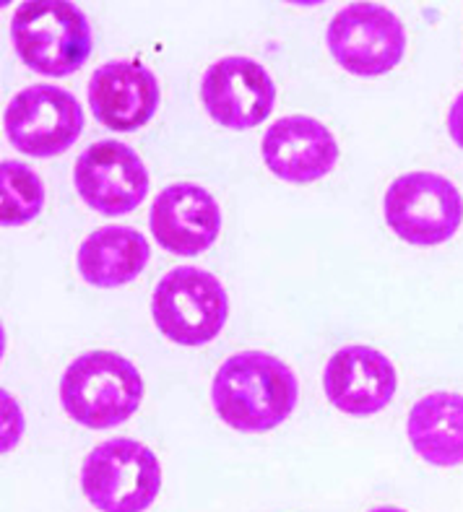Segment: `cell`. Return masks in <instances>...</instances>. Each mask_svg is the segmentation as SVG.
Returning a JSON list of instances; mask_svg holds the SVG:
<instances>
[{
	"label": "cell",
	"instance_id": "obj_1",
	"mask_svg": "<svg viewBox=\"0 0 463 512\" xmlns=\"http://www.w3.org/2000/svg\"><path fill=\"white\" fill-rule=\"evenodd\" d=\"M300 398L292 367L266 351L224 359L211 383L216 416L242 435H266L289 419Z\"/></svg>",
	"mask_w": 463,
	"mask_h": 512
},
{
	"label": "cell",
	"instance_id": "obj_2",
	"mask_svg": "<svg viewBox=\"0 0 463 512\" xmlns=\"http://www.w3.org/2000/svg\"><path fill=\"white\" fill-rule=\"evenodd\" d=\"M60 401L73 422L86 429H112L128 422L144 401L141 372L115 351H86L60 380Z\"/></svg>",
	"mask_w": 463,
	"mask_h": 512
},
{
	"label": "cell",
	"instance_id": "obj_3",
	"mask_svg": "<svg viewBox=\"0 0 463 512\" xmlns=\"http://www.w3.org/2000/svg\"><path fill=\"white\" fill-rule=\"evenodd\" d=\"M11 42L21 63L40 76H71L92 55V26L66 0H29L11 19Z\"/></svg>",
	"mask_w": 463,
	"mask_h": 512
},
{
	"label": "cell",
	"instance_id": "obj_4",
	"mask_svg": "<svg viewBox=\"0 0 463 512\" xmlns=\"http://www.w3.org/2000/svg\"><path fill=\"white\" fill-rule=\"evenodd\" d=\"M81 489L99 512H146L162 492V463L144 442L115 437L84 458Z\"/></svg>",
	"mask_w": 463,
	"mask_h": 512
},
{
	"label": "cell",
	"instance_id": "obj_5",
	"mask_svg": "<svg viewBox=\"0 0 463 512\" xmlns=\"http://www.w3.org/2000/svg\"><path fill=\"white\" fill-rule=\"evenodd\" d=\"M151 315L167 341L196 349L222 333L229 299L214 273L183 266L159 279L151 297Z\"/></svg>",
	"mask_w": 463,
	"mask_h": 512
},
{
	"label": "cell",
	"instance_id": "obj_6",
	"mask_svg": "<svg viewBox=\"0 0 463 512\" xmlns=\"http://www.w3.org/2000/svg\"><path fill=\"white\" fill-rule=\"evenodd\" d=\"M383 214L398 240L437 247L461 229L463 195L437 172H406L385 190Z\"/></svg>",
	"mask_w": 463,
	"mask_h": 512
},
{
	"label": "cell",
	"instance_id": "obj_7",
	"mask_svg": "<svg viewBox=\"0 0 463 512\" xmlns=\"http://www.w3.org/2000/svg\"><path fill=\"white\" fill-rule=\"evenodd\" d=\"M328 50L333 60L362 78L393 71L406 52V29L391 8L378 3L344 6L328 24Z\"/></svg>",
	"mask_w": 463,
	"mask_h": 512
},
{
	"label": "cell",
	"instance_id": "obj_8",
	"mask_svg": "<svg viewBox=\"0 0 463 512\" xmlns=\"http://www.w3.org/2000/svg\"><path fill=\"white\" fill-rule=\"evenodd\" d=\"M8 143L34 159H50L79 141L84 112L71 91L50 84L21 89L3 115Z\"/></svg>",
	"mask_w": 463,
	"mask_h": 512
},
{
	"label": "cell",
	"instance_id": "obj_9",
	"mask_svg": "<svg viewBox=\"0 0 463 512\" xmlns=\"http://www.w3.org/2000/svg\"><path fill=\"white\" fill-rule=\"evenodd\" d=\"M73 185L86 206L102 216L131 214L149 193V169L120 141L92 143L76 159Z\"/></svg>",
	"mask_w": 463,
	"mask_h": 512
},
{
	"label": "cell",
	"instance_id": "obj_10",
	"mask_svg": "<svg viewBox=\"0 0 463 512\" xmlns=\"http://www.w3.org/2000/svg\"><path fill=\"white\" fill-rule=\"evenodd\" d=\"M201 99L211 120L229 130H248L271 115L276 84L258 60L232 55L209 65Z\"/></svg>",
	"mask_w": 463,
	"mask_h": 512
},
{
	"label": "cell",
	"instance_id": "obj_11",
	"mask_svg": "<svg viewBox=\"0 0 463 512\" xmlns=\"http://www.w3.org/2000/svg\"><path fill=\"white\" fill-rule=\"evenodd\" d=\"M149 227L162 250L180 258H196L222 232V211L206 188L196 182H175L154 198Z\"/></svg>",
	"mask_w": 463,
	"mask_h": 512
},
{
	"label": "cell",
	"instance_id": "obj_12",
	"mask_svg": "<svg viewBox=\"0 0 463 512\" xmlns=\"http://www.w3.org/2000/svg\"><path fill=\"white\" fill-rule=\"evenodd\" d=\"M328 401L349 416H375L393 401L398 388L396 367L372 346H344L328 359L323 372Z\"/></svg>",
	"mask_w": 463,
	"mask_h": 512
},
{
	"label": "cell",
	"instance_id": "obj_13",
	"mask_svg": "<svg viewBox=\"0 0 463 512\" xmlns=\"http://www.w3.org/2000/svg\"><path fill=\"white\" fill-rule=\"evenodd\" d=\"M268 172L292 185H310L339 162V143L326 125L307 115L279 117L261 143Z\"/></svg>",
	"mask_w": 463,
	"mask_h": 512
},
{
	"label": "cell",
	"instance_id": "obj_14",
	"mask_svg": "<svg viewBox=\"0 0 463 512\" xmlns=\"http://www.w3.org/2000/svg\"><path fill=\"white\" fill-rule=\"evenodd\" d=\"M162 102L157 76L138 60L99 65L89 81V104L99 125L118 133L144 128Z\"/></svg>",
	"mask_w": 463,
	"mask_h": 512
},
{
	"label": "cell",
	"instance_id": "obj_15",
	"mask_svg": "<svg viewBox=\"0 0 463 512\" xmlns=\"http://www.w3.org/2000/svg\"><path fill=\"white\" fill-rule=\"evenodd\" d=\"M411 448L435 468L463 466V396L437 390L419 398L406 422Z\"/></svg>",
	"mask_w": 463,
	"mask_h": 512
},
{
	"label": "cell",
	"instance_id": "obj_16",
	"mask_svg": "<svg viewBox=\"0 0 463 512\" xmlns=\"http://www.w3.org/2000/svg\"><path fill=\"white\" fill-rule=\"evenodd\" d=\"M149 253V242L138 229L110 224L81 242L76 268L89 286L118 289L144 273Z\"/></svg>",
	"mask_w": 463,
	"mask_h": 512
},
{
	"label": "cell",
	"instance_id": "obj_17",
	"mask_svg": "<svg viewBox=\"0 0 463 512\" xmlns=\"http://www.w3.org/2000/svg\"><path fill=\"white\" fill-rule=\"evenodd\" d=\"M45 206V185L40 175L21 162L0 164V221L3 227H21L40 216Z\"/></svg>",
	"mask_w": 463,
	"mask_h": 512
},
{
	"label": "cell",
	"instance_id": "obj_18",
	"mask_svg": "<svg viewBox=\"0 0 463 512\" xmlns=\"http://www.w3.org/2000/svg\"><path fill=\"white\" fill-rule=\"evenodd\" d=\"M0 398H3V453H11L24 437L27 422H24V411H21V406L8 390H3Z\"/></svg>",
	"mask_w": 463,
	"mask_h": 512
},
{
	"label": "cell",
	"instance_id": "obj_19",
	"mask_svg": "<svg viewBox=\"0 0 463 512\" xmlns=\"http://www.w3.org/2000/svg\"><path fill=\"white\" fill-rule=\"evenodd\" d=\"M448 133L453 138L458 149L463 151V91L456 97V102L450 104L448 112Z\"/></svg>",
	"mask_w": 463,
	"mask_h": 512
},
{
	"label": "cell",
	"instance_id": "obj_20",
	"mask_svg": "<svg viewBox=\"0 0 463 512\" xmlns=\"http://www.w3.org/2000/svg\"><path fill=\"white\" fill-rule=\"evenodd\" d=\"M367 512H406V510H401V507H396V505H383V507H372V510H367Z\"/></svg>",
	"mask_w": 463,
	"mask_h": 512
}]
</instances>
